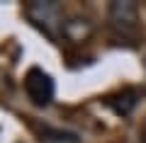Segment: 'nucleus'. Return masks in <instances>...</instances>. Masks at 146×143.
<instances>
[{
  "label": "nucleus",
  "mask_w": 146,
  "mask_h": 143,
  "mask_svg": "<svg viewBox=\"0 0 146 143\" xmlns=\"http://www.w3.org/2000/svg\"><path fill=\"white\" fill-rule=\"evenodd\" d=\"M63 32H66L71 39L80 41V39H85V36L90 34V24H88V20H71V22H66Z\"/></svg>",
  "instance_id": "obj_6"
},
{
  "label": "nucleus",
  "mask_w": 146,
  "mask_h": 143,
  "mask_svg": "<svg viewBox=\"0 0 146 143\" xmlns=\"http://www.w3.org/2000/svg\"><path fill=\"white\" fill-rule=\"evenodd\" d=\"M136 102H139V92L131 90V87L117 92V95H110V97L105 100V104H107V107H112V109H115V114H119V117L131 114V109L136 107Z\"/></svg>",
  "instance_id": "obj_4"
},
{
  "label": "nucleus",
  "mask_w": 146,
  "mask_h": 143,
  "mask_svg": "<svg viewBox=\"0 0 146 143\" xmlns=\"http://www.w3.org/2000/svg\"><path fill=\"white\" fill-rule=\"evenodd\" d=\"M42 143H80L78 133L73 131H66V129H51L46 126L42 131V138H39Z\"/></svg>",
  "instance_id": "obj_5"
},
{
  "label": "nucleus",
  "mask_w": 146,
  "mask_h": 143,
  "mask_svg": "<svg viewBox=\"0 0 146 143\" xmlns=\"http://www.w3.org/2000/svg\"><path fill=\"white\" fill-rule=\"evenodd\" d=\"M110 22L119 32H131L139 22V7L131 0H117L110 5Z\"/></svg>",
  "instance_id": "obj_3"
},
{
  "label": "nucleus",
  "mask_w": 146,
  "mask_h": 143,
  "mask_svg": "<svg viewBox=\"0 0 146 143\" xmlns=\"http://www.w3.org/2000/svg\"><path fill=\"white\" fill-rule=\"evenodd\" d=\"M25 92L27 97L32 100V104L36 107H46L51 104L56 85H54V78L49 73H44L42 68H29L25 75Z\"/></svg>",
  "instance_id": "obj_1"
},
{
  "label": "nucleus",
  "mask_w": 146,
  "mask_h": 143,
  "mask_svg": "<svg viewBox=\"0 0 146 143\" xmlns=\"http://www.w3.org/2000/svg\"><path fill=\"white\" fill-rule=\"evenodd\" d=\"M25 10H27V17L34 22V27H39L49 39H56V29H58V27H61V29L66 27L61 22V15H58V5H56V3L32 0Z\"/></svg>",
  "instance_id": "obj_2"
}]
</instances>
